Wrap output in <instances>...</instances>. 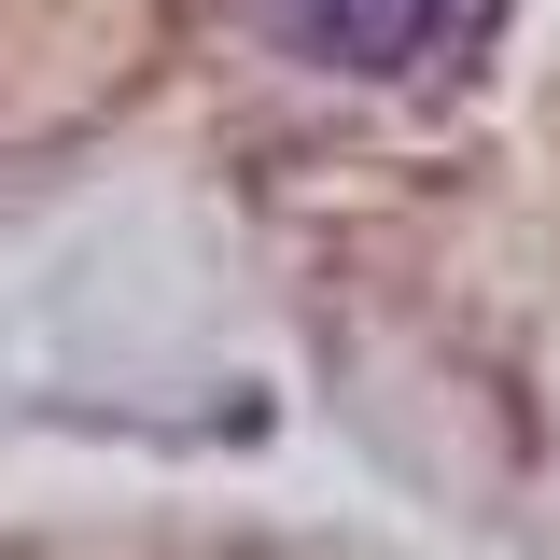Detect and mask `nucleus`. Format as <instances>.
I'll return each instance as SVG.
<instances>
[{"label": "nucleus", "mask_w": 560, "mask_h": 560, "mask_svg": "<svg viewBox=\"0 0 560 560\" xmlns=\"http://www.w3.org/2000/svg\"><path fill=\"white\" fill-rule=\"evenodd\" d=\"M267 14H280V43L323 57V70H407L448 28V0H267Z\"/></svg>", "instance_id": "1"}]
</instances>
